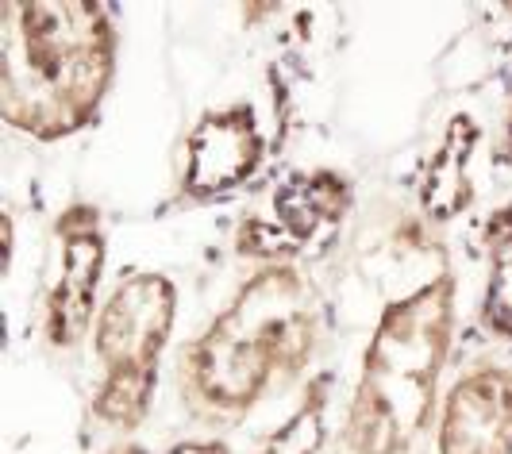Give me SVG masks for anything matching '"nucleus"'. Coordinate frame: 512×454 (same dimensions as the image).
Here are the masks:
<instances>
[{"mask_svg": "<svg viewBox=\"0 0 512 454\" xmlns=\"http://www.w3.org/2000/svg\"><path fill=\"white\" fill-rule=\"evenodd\" d=\"M112 24L101 4H24L0 12V112L12 127L58 139L93 120L112 77Z\"/></svg>", "mask_w": 512, "mask_h": 454, "instance_id": "1", "label": "nucleus"}, {"mask_svg": "<svg viewBox=\"0 0 512 454\" xmlns=\"http://www.w3.org/2000/svg\"><path fill=\"white\" fill-rule=\"evenodd\" d=\"M455 285L428 281L405 301L389 304L370 339L351 408V447L359 454H405L432 416L436 381L451 343Z\"/></svg>", "mask_w": 512, "mask_h": 454, "instance_id": "2", "label": "nucleus"}, {"mask_svg": "<svg viewBox=\"0 0 512 454\" xmlns=\"http://www.w3.org/2000/svg\"><path fill=\"white\" fill-rule=\"evenodd\" d=\"M312 339L316 304L308 285L293 270H262L193 347L189 389L208 408L243 412L278 374L305 366Z\"/></svg>", "mask_w": 512, "mask_h": 454, "instance_id": "3", "label": "nucleus"}, {"mask_svg": "<svg viewBox=\"0 0 512 454\" xmlns=\"http://www.w3.org/2000/svg\"><path fill=\"white\" fill-rule=\"evenodd\" d=\"M174 328V285L162 274H135L104 304L97 324V354L104 362V385L97 393V416L131 428L147 416L158 378V354Z\"/></svg>", "mask_w": 512, "mask_h": 454, "instance_id": "4", "label": "nucleus"}, {"mask_svg": "<svg viewBox=\"0 0 512 454\" xmlns=\"http://www.w3.org/2000/svg\"><path fill=\"white\" fill-rule=\"evenodd\" d=\"M58 274L47 301V335L54 347H74L93 320V297L104 266V239L97 212L74 208L58 224Z\"/></svg>", "mask_w": 512, "mask_h": 454, "instance_id": "5", "label": "nucleus"}, {"mask_svg": "<svg viewBox=\"0 0 512 454\" xmlns=\"http://www.w3.org/2000/svg\"><path fill=\"white\" fill-rule=\"evenodd\" d=\"M439 454H512L509 370H478L451 389L439 428Z\"/></svg>", "mask_w": 512, "mask_h": 454, "instance_id": "6", "label": "nucleus"}, {"mask_svg": "<svg viewBox=\"0 0 512 454\" xmlns=\"http://www.w3.org/2000/svg\"><path fill=\"white\" fill-rule=\"evenodd\" d=\"M262 158L255 116L247 108H228L201 120V127L189 135L185 147V189L208 197V193H228L255 174Z\"/></svg>", "mask_w": 512, "mask_h": 454, "instance_id": "7", "label": "nucleus"}, {"mask_svg": "<svg viewBox=\"0 0 512 454\" xmlns=\"http://www.w3.org/2000/svg\"><path fill=\"white\" fill-rule=\"evenodd\" d=\"M474 147H478V127L459 116L424 177V212L439 224L455 220L470 204V154Z\"/></svg>", "mask_w": 512, "mask_h": 454, "instance_id": "8", "label": "nucleus"}, {"mask_svg": "<svg viewBox=\"0 0 512 454\" xmlns=\"http://www.w3.org/2000/svg\"><path fill=\"white\" fill-rule=\"evenodd\" d=\"M493 239V270H489V297H486V320L489 328L512 335V212L497 216L489 227Z\"/></svg>", "mask_w": 512, "mask_h": 454, "instance_id": "9", "label": "nucleus"}, {"mask_svg": "<svg viewBox=\"0 0 512 454\" xmlns=\"http://www.w3.org/2000/svg\"><path fill=\"white\" fill-rule=\"evenodd\" d=\"M316 439H320V408L312 404L270 443L266 454H312L316 451Z\"/></svg>", "mask_w": 512, "mask_h": 454, "instance_id": "10", "label": "nucleus"}, {"mask_svg": "<svg viewBox=\"0 0 512 454\" xmlns=\"http://www.w3.org/2000/svg\"><path fill=\"white\" fill-rule=\"evenodd\" d=\"M174 454H228V451L216 447V443H185V447H178Z\"/></svg>", "mask_w": 512, "mask_h": 454, "instance_id": "11", "label": "nucleus"}, {"mask_svg": "<svg viewBox=\"0 0 512 454\" xmlns=\"http://www.w3.org/2000/svg\"><path fill=\"white\" fill-rule=\"evenodd\" d=\"M505 151L512 154V112H509V127H505Z\"/></svg>", "mask_w": 512, "mask_h": 454, "instance_id": "12", "label": "nucleus"}]
</instances>
